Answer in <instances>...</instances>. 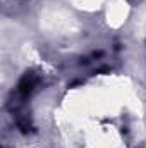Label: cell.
Returning a JSON list of instances; mask_svg holds the SVG:
<instances>
[{"label": "cell", "mask_w": 146, "mask_h": 148, "mask_svg": "<svg viewBox=\"0 0 146 148\" xmlns=\"http://www.w3.org/2000/svg\"><path fill=\"white\" fill-rule=\"evenodd\" d=\"M36 83H38V77L35 76V74H24L23 76V79H21V83H19V91L21 93H31L33 91V88L36 86Z\"/></svg>", "instance_id": "6da1fadb"}]
</instances>
